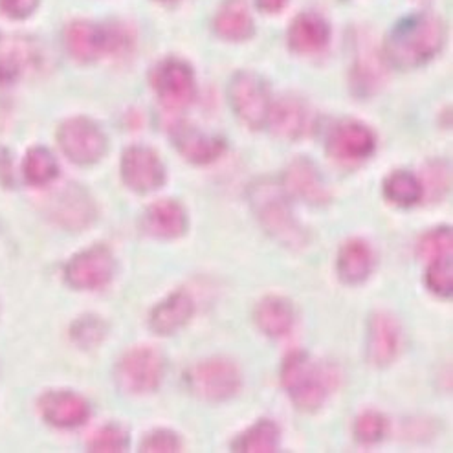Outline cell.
I'll use <instances>...</instances> for the list:
<instances>
[{"instance_id":"cell-1","label":"cell","mask_w":453,"mask_h":453,"mask_svg":"<svg viewBox=\"0 0 453 453\" xmlns=\"http://www.w3.org/2000/svg\"><path fill=\"white\" fill-rule=\"evenodd\" d=\"M442 20L430 12L402 17L384 41V58L396 70H413L430 63L444 46Z\"/></svg>"},{"instance_id":"cell-2","label":"cell","mask_w":453,"mask_h":453,"mask_svg":"<svg viewBox=\"0 0 453 453\" xmlns=\"http://www.w3.org/2000/svg\"><path fill=\"white\" fill-rule=\"evenodd\" d=\"M248 200L263 230L273 241L290 250H301L309 244L307 230L297 220L281 182L272 179L256 180L248 188Z\"/></svg>"},{"instance_id":"cell-3","label":"cell","mask_w":453,"mask_h":453,"mask_svg":"<svg viewBox=\"0 0 453 453\" xmlns=\"http://www.w3.org/2000/svg\"><path fill=\"white\" fill-rule=\"evenodd\" d=\"M281 384L299 411L316 413L329 398L331 374L309 352L292 350L281 364Z\"/></svg>"},{"instance_id":"cell-4","label":"cell","mask_w":453,"mask_h":453,"mask_svg":"<svg viewBox=\"0 0 453 453\" xmlns=\"http://www.w3.org/2000/svg\"><path fill=\"white\" fill-rule=\"evenodd\" d=\"M184 382L198 400L220 404L232 400L241 391L242 374L234 360L215 357L193 364L184 372Z\"/></svg>"},{"instance_id":"cell-5","label":"cell","mask_w":453,"mask_h":453,"mask_svg":"<svg viewBox=\"0 0 453 453\" xmlns=\"http://www.w3.org/2000/svg\"><path fill=\"white\" fill-rule=\"evenodd\" d=\"M167 362L155 347L140 345L125 352L116 365V384L129 395H147L160 388Z\"/></svg>"},{"instance_id":"cell-6","label":"cell","mask_w":453,"mask_h":453,"mask_svg":"<svg viewBox=\"0 0 453 453\" xmlns=\"http://www.w3.org/2000/svg\"><path fill=\"white\" fill-rule=\"evenodd\" d=\"M228 102L235 116L250 129H265L272 111V94L268 83L259 73L241 70L234 73L228 85Z\"/></svg>"},{"instance_id":"cell-7","label":"cell","mask_w":453,"mask_h":453,"mask_svg":"<svg viewBox=\"0 0 453 453\" xmlns=\"http://www.w3.org/2000/svg\"><path fill=\"white\" fill-rule=\"evenodd\" d=\"M65 44L75 61L92 63L107 54H116L123 50L127 44V35L116 27L78 20L66 28Z\"/></svg>"},{"instance_id":"cell-8","label":"cell","mask_w":453,"mask_h":453,"mask_svg":"<svg viewBox=\"0 0 453 453\" xmlns=\"http://www.w3.org/2000/svg\"><path fill=\"white\" fill-rule=\"evenodd\" d=\"M150 87L165 109H186L196 96V78L189 63L167 58L150 72Z\"/></svg>"},{"instance_id":"cell-9","label":"cell","mask_w":453,"mask_h":453,"mask_svg":"<svg viewBox=\"0 0 453 453\" xmlns=\"http://www.w3.org/2000/svg\"><path fill=\"white\" fill-rule=\"evenodd\" d=\"M58 142L65 157L78 165H92L99 162L109 147L102 127L88 118L66 119L58 131Z\"/></svg>"},{"instance_id":"cell-10","label":"cell","mask_w":453,"mask_h":453,"mask_svg":"<svg viewBox=\"0 0 453 453\" xmlns=\"http://www.w3.org/2000/svg\"><path fill=\"white\" fill-rule=\"evenodd\" d=\"M114 272L112 251L104 244H94L66 263L65 280L75 290H97L112 281Z\"/></svg>"},{"instance_id":"cell-11","label":"cell","mask_w":453,"mask_h":453,"mask_svg":"<svg viewBox=\"0 0 453 453\" xmlns=\"http://www.w3.org/2000/svg\"><path fill=\"white\" fill-rule=\"evenodd\" d=\"M119 169L123 184L138 195L158 191L167 180L165 165L160 155L155 149L145 145L125 149Z\"/></svg>"},{"instance_id":"cell-12","label":"cell","mask_w":453,"mask_h":453,"mask_svg":"<svg viewBox=\"0 0 453 453\" xmlns=\"http://www.w3.org/2000/svg\"><path fill=\"white\" fill-rule=\"evenodd\" d=\"M281 186L290 198H297L309 206H326L333 193L319 167L307 157L294 158L281 176Z\"/></svg>"},{"instance_id":"cell-13","label":"cell","mask_w":453,"mask_h":453,"mask_svg":"<svg viewBox=\"0 0 453 453\" xmlns=\"http://www.w3.org/2000/svg\"><path fill=\"white\" fill-rule=\"evenodd\" d=\"M325 147L331 158L343 164H357L374 153L376 136L365 123L347 119L334 125Z\"/></svg>"},{"instance_id":"cell-14","label":"cell","mask_w":453,"mask_h":453,"mask_svg":"<svg viewBox=\"0 0 453 453\" xmlns=\"http://www.w3.org/2000/svg\"><path fill=\"white\" fill-rule=\"evenodd\" d=\"M402 349V326L398 319L386 311H376L367 321L365 352L374 367L391 365Z\"/></svg>"},{"instance_id":"cell-15","label":"cell","mask_w":453,"mask_h":453,"mask_svg":"<svg viewBox=\"0 0 453 453\" xmlns=\"http://www.w3.org/2000/svg\"><path fill=\"white\" fill-rule=\"evenodd\" d=\"M169 134L180 157L195 165H210L217 162L228 149L224 138L200 131L188 121L174 123Z\"/></svg>"},{"instance_id":"cell-16","label":"cell","mask_w":453,"mask_h":453,"mask_svg":"<svg viewBox=\"0 0 453 453\" xmlns=\"http://www.w3.org/2000/svg\"><path fill=\"white\" fill-rule=\"evenodd\" d=\"M188 210L174 198H160L142 215V230L153 239L174 241L188 234Z\"/></svg>"},{"instance_id":"cell-17","label":"cell","mask_w":453,"mask_h":453,"mask_svg":"<svg viewBox=\"0 0 453 453\" xmlns=\"http://www.w3.org/2000/svg\"><path fill=\"white\" fill-rule=\"evenodd\" d=\"M50 215L68 230H83L96 219V206L85 189L72 184L50 200Z\"/></svg>"},{"instance_id":"cell-18","label":"cell","mask_w":453,"mask_h":453,"mask_svg":"<svg viewBox=\"0 0 453 453\" xmlns=\"http://www.w3.org/2000/svg\"><path fill=\"white\" fill-rule=\"evenodd\" d=\"M39 408L44 420L56 427H78L90 417L88 402L81 395L66 389L44 393Z\"/></svg>"},{"instance_id":"cell-19","label":"cell","mask_w":453,"mask_h":453,"mask_svg":"<svg viewBox=\"0 0 453 453\" xmlns=\"http://www.w3.org/2000/svg\"><path fill=\"white\" fill-rule=\"evenodd\" d=\"M311 125V111L303 99L285 96L280 102L272 104L266 127L272 129L275 136L283 140H299L307 134Z\"/></svg>"},{"instance_id":"cell-20","label":"cell","mask_w":453,"mask_h":453,"mask_svg":"<svg viewBox=\"0 0 453 453\" xmlns=\"http://www.w3.org/2000/svg\"><path fill=\"white\" fill-rule=\"evenodd\" d=\"M195 314V301L186 290H176L150 311L149 326L158 336H171L186 326Z\"/></svg>"},{"instance_id":"cell-21","label":"cell","mask_w":453,"mask_h":453,"mask_svg":"<svg viewBox=\"0 0 453 453\" xmlns=\"http://www.w3.org/2000/svg\"><path fill=\"white\" fill-rule=\"evenodd\" d=\"M374 263V251L365 239H349L340 246L336 273L343 285L357 287L371 278Z\"/></svg>"},{"instance_id":"cell-22","label":"cell","mask_w":453,"mask_h":453,"mask_svg":"<svg viewBox=\"0 0 453 453\" xmlns=\"http://www.w3.org/2000/svg\"><path fill=\"white\" fill-rule=\"evenodd\" d=\"M254 321L265 336L283 338L292 331L296 321L294 303L285 296H265L256 305Z\"/></svg>"},{"instance_id":"cell-23","label":"cell","mask_w":453,"mask_h":453,"mask_svg":"<svg viewBox=\"0 0 453 453\" xmlns=\"http://www.w3.org/2000/svg\"><path fill=\"white\" fill-rule=\"evenodd\" d=\"M287 39L296 54H316L329 44L331 27L321 15L305 12L292 20Z\"/></svg>"},{"instance_id":"cell-24","label":"cell","mask_w":453,"mask_h":453,"mask_svg":"<svg viewBox=\"0 0 453 453\" xmlns=\"http://www.w3.org/2000/svg\"><path fill=\"white\" fill-rule=\"evenodd\" d=\"M213 28L219 37L232 42L250 39L256 30L244 0H224L215 15Z\"/></svg>"},{"instance_id":"cell-25","label":"cell","mask_w":453,"mask_h":453,"mask_svg":"<svg viewBox=\"0 0 453 453\" xmlns=\"http://www.w3.org/2000/svg\"><path fill=\"white\" fill-rule=\"evenodd\" d=\"M281 430L272 418H259L232 442L235 453H273L280 449Z\"/></svg>"},{"instance_id":"cell-26","label":"cell","mask_w":453,"mask_h":453,"mask_svg":"<svg viewBox=\"0 0 453 453\" xmlns=\"http://www.w3.org/2000/svg\"><path fill=\"white\" fill-rule=\"evenodd\" d=\"M382 191L388 203L398 208H413L420 204L424 196V184L413 171L395 169L384 179Z\"/></svg>"},{"instance_id":"cell-27","label":"cell","mask_w":453,"mask_h":453,"mask_svg":"<svg viewBox=\"0 0 453 453\" xmlns=\"http://www.w3.org/2000/svg\"><path fill=\"white\" fill-rule=\"evenodd\" d=\"M59 174V165L54 155L44 147H34L24 158V176L32 186L42 188L52 184Z\"/></svg>"},{"instance_id":"cell-28","label":"cell","mask_w":453,"mask_h":453,"mask_svg":"<svg viewBox=\"0 0 453 453\" xmlns=\"http://www.w3.org/2000/svg\"><path fill=\"white\" fill-rule=\"evenodd\" d=\"M424 283L427 290L439 297H451L453 294V261L451 254L435 257L430 261L424 273Z\"/></svg>"},{"instance_id":"cell-29","label":"cell","mask_w":453,"mask_h":453,"mask_svg":"<svg viewBox=\"0 0 453 453\" xmlns=\"http://www.w3.org/2000/svg\"><path fill=\"white\" fill-rule=\"evenodd\" d=\"M388 427H389L388 418L380 411L367 410L357 417L352 432H355V439L360 444L372 446V444H379L380 441H384V437L388 434Z\"/></svg>"},{"instance_id":"cell-30","label":"cell","mask_w":453,"mask_h":453,"mask_svg":"<svg viewBox=\"0 0 453 453\" xmlns=\"http://www.w3.org/2000/svg\"><path fill=\"white\" fill-rule=\"evenodd\" d=\"M131 444L129 432L118 424H107L92 435L88 449L94 453H121L127 451Z\"/></svg>"},{"instance_id":"cell-31","label":"cell","mask_w":453,"mask_h":453,"mask_svg":"<svg viewBox=\"0 0 453 453\" xmlns=\"http://www.w3.org/2000/svg\"><path fill=\"white\" fill-rule=\"evenodd\" d=\"M70 334L81 349H92L107 336V323L99 316H81L72 325Z\"/></svg>"},{"instance_id":"cell-32","label":"cell","mask_w":453,"mask_h":453,"mask_svg":"<svg viewBox=\"0 0 453 453\" xmlns=\"http://www.w3.org/2000/svg\"><path fill=\"white\" fill-rule=\"evenodd\" d=\"M453 244V232L449 226H437L430 232H426L418 241V256L432 261L435 257L449 256Z\"/></svg>"},{"instance_id":"cell-33","label":"cell","mask_w":453,"mask_h":453,"mask_svg":"<svg viewBox=\"0 0 453 453\" xmlns=\"http://www.w3.org/2000/svg\"><path fill=\"white\" fill-rule=\"evenodd\" d=\"M182 437L169 427H157V430L145 434L140 442V451L143 453H179L182 451Z\"/></svg>"},{"instance_id":"cell-34","label":"cell","mask_w":453,"mask_h":453,"mask_svg":"<svg viewBox=\"0 0 453 453\" xmlns=\"http://www.w3.org/2000/svg\"><path fill=\"white\" fill-rule=\"evenodd\" d=\"M39 4V0H0V10L12 19L30 17Z\"/></svg>"},{"instance_id":"cell-35","label":"cell","mask_w":453,"mask_h":453,"mask_svg":"<svg viewBox=\"0 0 453 453\" xmlns=\"http://www.w3.org/2000/svg\"><path fill=\"white\" fill-rule=\"evenodd\" d=\"M19 61L15 58H3L0 59V83H10L19 75Z\"/></svg>"},{"instance_id":"cell-36","label":"cell","mask_w":453,"mask_h":453,"mask_svg":"<svg viewBox=\"0 0 453 453\" xmlns=\"http://www.w3.org/2000/svg\"><path fill=\"white\" fill-rule=\"evenodd\" d=\"M288 0H257V6L266 13H278L285 8Z\"/></svg>"},{"instance_id":"cell-37","label":"cell","mask_w":453,"mask_h":453,"mask_svg":"<svg viewBox=\"0 0 453 453\" xmlns=\"http://www.w3.org/2000/svg\"><path fill=\"white\" fill-rule=\"evenodd\" d=\"M158 3H164V4H174V3H179V0H158Z\"/></svg>"}]
</instances>
